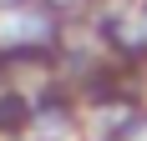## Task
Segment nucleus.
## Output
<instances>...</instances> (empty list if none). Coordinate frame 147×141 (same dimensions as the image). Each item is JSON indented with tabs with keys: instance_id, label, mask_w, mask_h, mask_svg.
Wrapping results in <instances>:
<instances>
[{
	"instance_id": "nucleus-1",
	"label": "nucleus",
	"mask_w": 147,
	"mask_h": 141,
	"mask_svg": "<svg viewBox=\"0 0 147 141\" xmlns=\"http://www.w3.org/2000/svg\"><path fill=\"white\" fill-rule=\"evenodd\" d=\"M137 25H142V35H147V5H142V15H137Z\"/></svg>"
}]
</instances>
